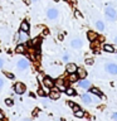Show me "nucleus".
I'll return each mask as SVG.
<instances>
[{"mask_svg": "<svg viewBox=\"0 0 117 121\" xmlns=\"http://www.w3.org/2000/svg\"><path fill=\"white\" fill-rule=\"evenodd\" d=\"M106 15H107V18L109 19V20H115V19L117 18L116 10L113 9V8H111V6H107V8H106Z\"/></svg>", "mask_w": 117, "mask_h": 121, "instance_id": "1", "label": "nucleus"}, {"mask_svg": "<svg viewBox=\"0 0 117 121\" xmlns=\"http://www.w3.org/2000/svg\"><path fill=\"white\" fill-rule=\"evenodd\" d=\"M14 91H15L18 95H23V93L26 91V87H25L24 83L18 82V83H15V86H14Z\"/></svg>", "mask_w": 117, "mask_h": 121, "instance_id": "2", "label": "nucleus"}, {"mask_svg": "<svg viewBox=\"0 0 117 121\" xmlns=\"http://www.w3.org/2000/svg\"><path fill=\"white\" fill-rule=\"evenodd\" d=\"M28 40H29L28 33L24 32V30H20L19 32V43H26Z\"/></svg>", "mask_w": 117, "mask_h": 121, "instance_id": "3", "label": "nucleus"}, {"mask_svg": "<svg viewBox=\"0 0 117 121\" xmlns=\"http://www.w3.org/2000/svg\"><path fill=\"white\" fill-rule=\"evenodd\" d=\"M28 67H29L28 59L21 58V59H19V60H18V68H20V69H26Z\"/></svg>", "mask_w": 117, "mask_h": 121, "instance_id": "4", "label": "nucleus"}, {"mask_svg": "<svg viewBox=\"0 0 117 121\" xmlns=\"http://www.w3.org/2000/svg\"><path fill=\"white\" fill-rule=\"evenodd\" d=\"M106 71L111 74H117V64H113V63H109L106 66Z\"/></svg>", "mask_w": 117, "mask_h": 121, "instance_id": "5", "label": "nucleus"}, {"mask_svg": "<svg viewBox=\"0 0 117 121\" xmlns=\"http://www.w3.org/2000/svg\"><path fill=\"white\" fill-rule=\"evenodd\" d=\"M47 17L49 18V19H57V17H58V10L57 9H54V8H52V9H49L48 11H47Z\"/></svg>", "mask_w": 117, "mask_h": 121, "instance_id": "6", "label": "nucleus"}, {"mask_svg": "<svg viewBox=\"0 0 117 121\" xmlns=\"http://www.w3.org/2000/svg\"><path fill=\"white\" fill-rule=\"evenodd\" d=\"M49 97H50L52 100H58V98L60 97V92H59V90H58V88L52 90L50 92H49Z\"/></svg>", "mask_w": 117, "mask_h": 121, "instance_id": "7", "label": "nucleus"}, {"mask_svg": "<svg viewBox=\"0 0 117 121\" xmlns=\"http://www.w3.org/2000/svg\"><path fill=\"white\" fill-rule=\"evenodd\" d=\"M43 83H44L45 87H48V88H53V86H54V82H53V79L49 78V77H45V78L43 79Z\"/></svg>", "mask_w": 117, "mask_h": 121, "instance_id": "8", "label": "nucleus"}, {"mask_svg": "<svg viewBox=\"0 0 117 121\" xmlns=\"http://www.w3.org/2000/svg\"><path fill=\"white\" fill-rule=\"evenodd\" d=\"M66 69H67L68 73H74V72H77V66H75L74 63H68Z\"/></svg>", "mask_w": 117, "mask_h": 121, "instance_id": "9", "label": "nucleus"}, {"mask_svg": "<svg viewBox=\"0 0 117 121\" xmlns=\"http://www.w3.org/2000/svg\"><path fill=\"white\" fill-rule=\"evenodd\" d=\"M72 47L73 48H81L82 47V40L79 39V38H74L73 40H72Z\"/></svg>", "mask_w": 117, "mask_h": 121, "instance_id": "10", "label": "nucleus"}, {"mask_svg": "<svg viewBox=\"0 0 117 121\" xmlns=\"http://www.w3.org/2000/svg\"><path fill=\"white\" fill-rule=\"evenodd\" d=\"M79 87H82V88H89L91 87V83H89V81H86L84 78H82V81L79 82Z\"/></svg>", "mask_w": 117, "mask_h": 121, "instance_id": "11", "label": "nucleus"}, {"mask_svg": "<svg viewBox=\"0 0 117 121\" xmlns=\"http://www.w3.org/2000/svg\"><path fill=\"white\" fill-rule=\"evenodd\" d=\"M82 101L84 102V104H91V102H92L93 100H92V97L89 96V95H87V93H84V95H82Z\"/></svg>", "mask_w": 117, "mask_h": 121, "instance_id": "12", "label": "nucleus"}, {"mask_svg": "<svg viewBox=\"0 0 117 121\" xmlns=\"http://www.w3.org/2000/svg\"><path fill=\"white\" fill-rule=\"evenodd\" d=\"M77 76H78V78H86L87 72L83 69V68H78L77 69Z\"/></svg>", "mask_w": 117, "mask_h": 121, "instance_id": "13", "label": "nucleus"}, {"mask_svg": "<svg viewBox=\"0 0 117 121\" xmlns=\"http://www.w3.org/2000/svg\"><path fill=\"white\" fill-rule=\"evenodd\" d=\"M29 24H28V22H23L21 24H20V30H24V32L28 33L29 32Z\"/></svg>", "mask_w": 117, "mask_h": 121, "instance_id": "14", "label": "nucleus"}, {"mask_svg": "<svg viewBox=\"0 0 117 121\" xmlns=\"http://www.w3.org/2000/svg\"><path fill=\"white\" fill-rule=\"evenodd\" d=\"M87 37H88L89 40H96V39H97V33H94V32H88V33H87Z\"/></svg>", "mask_w": 117, "mask_h": 121, "instance_id": "15", "label": "nucleus"}, {"mask_svg": "<svg viewBox=\"0 0 117 121\" xmlns=\"http://www.w3.org/2000/svg\"><path fill=\"white\" fill-rule=\"evenodd\" d=\"M103 49L106 52H108V53H113L115 52V48L112 47V45H109V44H104L103 45Z\"/></svg>", "mask_w": 117, "mask_h": 121, "instance_id": "16", "label": "nucleus"}, {"mask_svg": "<svg viewBox=\"0 0 117 121\" xmlns=\"http://www.w3.org/2000/svg\"><path fill=\"white\" fill-rule=\"evenodd\" d=\"M15 52H17V53H19V54H20V53H24L25 52V47H24V45H18V47H17V49H15Z\"/></svg>", "mask_w": 117, "mask_h": 121, "instance_id": "17", "label": "nucleus"}, {"mask_svg": "<svg viewBox=\"0 0 117 121\" xmlns=\"http://www.w3.org/2000/svg\"><path fill=\"white\" fill-rule=\"evenodd\" d=\"M91 92L94 93V95H97L98 97H102V92H101V91L98 90V88H92V90H91Z\"/></svg>", "mask_w": 117, "mask_h": 121, "instance_id": "18", "label": "nucleus"}, {"mask_svg": "<svg viewBox=\"0 0 117 121\" xmlns=\"http://www.w3.org/2000/svg\"><path fill=\"white\" fill-rule=\"evenodd\" d=\"M77 78H78V76L75 74V72H74V73H71V77H69L71 82H75V81H77Z\"/></svg>", "mask_w": 117, "mask_h": 121, "instance_id": "19", "label": "nucleus"}, {"mask_svg": "<svg viewBox=\"0 0 117 121\" xmlns=\"http://www.w3.org/2000/svg\"><path fill=\"white\" fill-rule=\"evenodd\" d=\"M74 115L77 117H83L84 116V112H83L82 110H78V111H74Z\"/></svg>", "mask_w": 117, "mask_h": 121, "instance_id": "20", "label": "nucleus"}, {"mask_svg": "<svg viewBox=\"0 0 117 121\" xmlns=\"http://www.w3.org/2000/svg\"><path fill=\"white\" fill-rule=\"evenodd\" d=\"M66 92L67 95H69V96H73V95H75V91L73 88H66Z\"/></svg>", "mask_w": 117, "mask_h": 121, "instance_id": "21", "label": "nucleus"}, {"mask_svg": "<svg viewBox=\"0 0 117 121\" xmlns=\"http://www.w3.org/2000/svg\"><path fill=\"white\" fill-rule=\"evenodd\" d=\"M97 29L98 30H103L104 29V25H103V23H102V22H97Z\"/></svg>", "mask_w": 117, "mask_h": 121, "instance_id": "22", "label": "nucleus"}, {"mask_svg": "<svg viewBox=\"0 0 117 121\" xmlns=\"http://www.w3.org/2000/svg\"><path fill=\"white\" fill-rule=\"evenodd\" d=\"M5 104H6V106H13V105H14L13 98H6V100H5Z\"/></svg>", "mask_w": 117, "mask_h": 121, "instance_id": "23", "label": "nucleus"}, {"mask_svg": "<svg viewBox=\"0 0 117 121\" xmlns=\"http://www.w3.org/2000/svg\"><path fill=\"white\" fill-rule=\"evenodd\" d=\"M57 86H58V88H64V81L63 79H59L58 83H57Z\"/></svg>", "mask_w": 117, "mask_h": 121, "instance_id": "24", "label": "nucleus"}, {"mask_svg": "<svg viewBox=\"0 0 117 121\" xmlns=\"http://www.w3.org/2000/svg\"><path fill=\"white\" fill-rule=\"evenodd\" d=\"M5 76H6L8 78H11V79L14 78V74L13 73H9V72H5Z\"/></svg>", "mask_w": 117, "mask_h": 121, "instance_id": "25", "label": "nucleus"}, {"mask_svg": "<svg viewBox=\"0 0 117 121\" xmlns=\"http://www.w3.org/2000/svg\"><path fill=\"white\" fill-rule=\"evenodd\" d=\"M86 63H87V64H93V59H92V58H87V59H86Z\"/></svg>", "mask_w": 117, "mask_h": 121, "instance_id": "26", "label": "nucleus"}, {"mask_svg": "<svg viewBox=\"0 0 117 121\" xmlns=\"http://www.w3.org/2000/svg\"><path fill=\"white\" fill-rule=\"evenodd\" d=\"M38 95H39V96H44V95H45V92H44V91L40 88L39 91H38Z\"/></svg>", "mask_w": 117, "mask_h": 121, "instance_id": "27", "label": "nucleus"}, {"mask_svg": "<svg viewBox=\"0 0 117 121\" xmlns=\"http://www.w3.org/2000/svg\"><path fill=\"white\" fill-rule=\"evenodd\" d=\"M72 108H73V111H78V110H81V107H79L78 105H74V106H73V107H72Z\"/></svg>", "mask_w": 117, "mask_h": 121, "instance_id": "28", "label": "nucleus"}, {"mask_svg": "<svg viewBox=\"0 0 117 121\" xmlns=\"http://www.w3.org/2000/svg\"><path fill=\"white\" fill-rule=\"evenodd\" d=\"M39 43V39H38V38H35V39L33 40V43H32V45H35V44H38Z\"/></svg>", "mask_w": 117, "mask_h": 121, "instance_id": "29", "label": "nucleus"}, {"mask_svg": "<svg viewBox=\"0 0 117 121\" xmlns=\"http://www.w3.org/2000/svg\"><path fill=\"white\" fill-rule=\"evenodd\" d=\"M3 87H4V81H3L1 78H0V90H1Z\"/></svg>", "mask_w": 117, "mask_h": 121, "instance_id": "30", "label": "nucleus"}, {"mask_svg": "<svg viewBox=\"0 0 117 121\" xmlns=\"http://www.w3.org/2000/svg\"><path fill=\"white\" fill-rule=\"evenodd\" d=\"M15 42H19V33L15 34Z\"/></svg>", "mask_w": 117, "mask_h": 121, "instance_id": "31", "label": "nucleus"}, {"mask_svg": "<svg viewBox=\"0 0 117 121\" xmlns=\"http://www.w3.org/2000/svg\"><path fill=\"white\" fill-rule=\"evenodd\" d=\"M75 17H78V18H82V15H81V13H79V11H75Z\"/></svg>", "mask_w": 117, "mask_h": 121, "instance_id": "32", "label": "nucleus"}, {"mask_svg": "<svg viewBox=\"0 0 117 121\" xmlns=\"http://www.w3.org/2000/svg\"><path fill=\"white\" fill-rule=\"evenodd\" d=\"M68 58H69V57H68V54H64V56H63V60H68Z\"/></svg>", "mask_w": 117, "mask_h": 121, "instance_id": "33", "label": "nucleus"}, {"mask_svg": "<svg viewBox=\"0 0 117 121\" xmlns=\"http://www.w3.org/2000/svg\"><path fill=\"white\" fill-rule=\"evenodd\" d=\"M112 119H113V120H117V112H116V113H113V115H112Z\"/></svg>", "mask_w": 117, "mask_h": 121, "instance_id": "34", "label": "nucleus"}, {"mask_svg": "<svg viewBox=\"0 0 117 121\" xmlns=\"http://www.w3.org/2000/svg\"><path fill=\"white\" fill-rule=\"evenodd\" d=\"M68 105H69V106H71V107H73V106H74V104H73V102H71V101H69V102H68Z\"/></svg>", "mask_w": 117, "mask_h": 121, "instance_id": "35", "label": "nucleus"}, {"mask_svg": "<svg viewBox=\"0 0 117 121\" xmlns=\"http://www.w3.org/2000/svg\"><path fill=\"white\" fill-rule=\"evenodd\" d=\"M3 64H4V62H3V59H1V58H0V68H1V67H3Z\"/></svg>", "mask_w": 117, "mask_h": 121, "instance_id": "36", "label": "nucleus"}, {"mask_svg": "<svg viewBox=\"0 0 117 121\" xmlns=\"http://www.w3.org/2000/svg\"><path fill=\"white\" fill-rule=\"evenodd\" d=\"M115 43L117 44V37H115Z\"/></svg>", "mask_w": 117, "mask_h": 121, "instance_id": "37", "label": "nucleus"}, {"mask_svg": "<svg viewBox=\"0 0 117 121\" xmlns=\"http://www.w3.org/2000/svg\"><path fill=\"white\" fill-rule=\"evenodd\" d=\"M53 1H59V0H53Z\"/></svg>", "mask_w": 117, "mask_h": 121, "instance_id": "38", "label": "nucleus"}, {"mask_svg": "<svg viewBox=\"0 0 117 121\" xmlns=\"http://www.w3.org/2000/svg\"><path fill=\"white\" fill-rule=\"evenodd\" d=\"M33 1H37V0H33Z\"/></svg>", "mask_w": 117, "mask_h": 121, "instance_id": "39", "label": "nucleus"}]
</instances>
